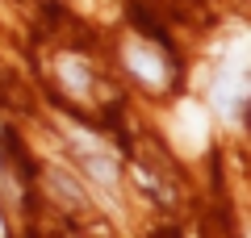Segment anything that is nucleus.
<instances>
[{
  "mask_svg": "<svg viewBox=\"0 0 251 238\" xmlns=\"http://www.w3.org/2000/svg\"><path fill=\"white\" fill-rule=\"evenodd\" d=\"M126 63H130V71H134L143 84H151V88H163L168 71H163V59H159L155 50H147V46L130 42V46H126Z\"/></svg>",
  "mask_w": 251,
  "mask_h": 238,
  "instance_id": "20e7f679",
  "label": "nucleus"
},
{
  "mask_svg": "<svg viewBox=\"0 0 251 238\" xmlns=\"http://www.w3.org/2000/svg\"><path fill=\"white\" fill-rule=\"evenodd\" d=\"M0 238H9V234H4V217H0Z\"/></svg>",
  "mask_w": 251,
  "mask_h": 238,
  "instance_id": "423d86ee",
  "label": "nucleus"
},
{
  "mask_svg": "<svg viewBox=\"0 0 251 238\" xmlns=\"http://www.w3.org/2000/svg\"><path fill=\"white\" fill-rule=\"evenodd\" d=\"M247 100V34L230 29V38L218 50V75H214V109L226 121H239Z\"/></svg>",
  "mask_w": 251,
  "mask_h": 238,
  "instance_id": "f257e3e1",
  "label": "nucleus"
},
{
  "mask_svg": "<svg viewBox=\"0 0 251 238\" xmlns=\"http://www.w3.org/2000/svg\"><path fill=\"white\" fill-rule=\"evenodd\" d=\"M59 75L67 79V88H72V92H88V71H80L75 59H63L59 63Z\"/></svg>",
  "mask_w": 251,
  "mask_h": 238,
  "instance_id": "39448f33",
  "label": "nucleus"
},
{
  "mask_svg": "<svg viewBox=\"0 0 251 238\" xmlns=\"http://www.w3.org/2000/svg\"><path fill=\"white\" fill-rule=\"evenodd\" d=\"M205 134H209V121H205V113H201L197 105H180L176 109V142H180V150L197 155V150L205 146Z\"/></svg>",
  "mask_w": 251,
  "mask_h": 238,
  "instance_id": "7ed1b4c3",
  "label": "nucleus"
},
{
  "mask_svg": "<svg viewBox=\"0 0 251 238\" xmlns=\"http://www.w3.org/2000/svg\"><path fill=\"white\" fill-rule=\"evenodd\" d=\"M72 138H75V146L84 150V167H88V176L97 180L100 188H113L117 184V159L109 155L92 134H84V130H72Z\"/></svg>",
  "mask_w": 251,
  "mask_h": 238,
  "instance_id": "f03ea898",
  "label": "nucleus"
}]
</instances>
